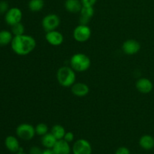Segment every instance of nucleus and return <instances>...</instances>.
Masks as SVG:
<instances>
[{
    "mask_svg": "<svg viewBox=\"0 0 154 154\" xmlns=\"http://www.w3.org/2000/svg\"><path fill=\"white\" fill-rule=\"evenodd\" d=\"M72 152L74 154H91V144L87 140L79 139L74 143Z\"/></svg>",
    "mask_w": 154,
    "mask_h": 154,
    "instance_id": "obj_8",
    "label": "nucleus"
},
{
    "mask_svg": "<svg viewBox=\"0 0 154 154\" xmlns=\"http://www.w3.org/2000/svg\"><path fill=\"white\" fill-rule=\"evenodd\" d=\"M15 154H26V153H23V151H19V152H17V153H16Z\"/></svg>",
    "mask_w": 154,
    "mask_h": 154,
    "instance_id": "obj_30",
    "label": "nucleus"
},
{
    "mask_svg": "<svg viewBox=\"0 0 154 154\" xmlns=\"http://www.w3.org/2000/svg\"><path fill=\"white\" fill-rule=\"evenodd\" d=\"M122 50L126 55H135L141 50V45L135 39H128L123 42Z\"/></svg>",
    "mask_w": 154,
    "mask_h": 154,
    "instance_id": "obj_9",
    "label": "nucleus"
},
{
    "mask_svg": "<svg viewBox=\"0 0 154 154\" xmlns=\"http://www.w3.org/2000/svg\"><path fill=\"white\" fill-rule=\"evenodd\" d=\"M91 29L88 25L79 24L73 31V37L76 42L84 43L87 42L91 37Z\"/></svg>",
    "mask_w": 154,
    "mask_h": 154,
    "instance_id": "obj_5",
    "label": "nucleus"
},
{
    "mask_svg": "<svg viewBox=\"0 0 154 154\" xmlns=\"http://www.w3.org/2000/svg\"><path fill=\"white\" fill-rule=\"evenodd\" d=\"M11 47L14 54L18 56H26L31 54L36 47V41L29 35L14 36Z\"/></svg>",
    "mask_w": 154,
    "mask_h": 154,
    "instance_id": "obj_1",
    "label": "nucleus"
},
{
    "mask_svg": "<svg viewBox=\"0 0 154 154\" xmlns=\"http://www.w3.org/2000/svg\"><path fill=\"white\" fill-rule=\"evenodd\" d=\"M135 87L139 93L148 94L153 90V84L148 78H141L135 83Z\"/></svg>",
    "mask_w": 154,
    "mask_h": 154,
    "instance_id": "obj_11",
    "label": "nucleus"
},
{
    "mask_svg": "<svg viewBox=\"0 0 154 154\" xmlns=\"http://www.w3.org/2000/svg\"><path fill=\"white\" fill-rule=\"evenodd\" d=\"M16 134L18 138L24 141H29L35 135V128L29 123H21L17 127Z\"/></svg>",
    "mask_w": 154,
    "mask_h": 154,
    "instance_id": "obj_4",
    "label": "nucleus"
},
{
    "mask_svg": "<svg viewBox=\"0 0 154 154\" xmlns=\"http://www.w3.org/2000/svg\"><path fill=\"white\" fill-rule=\"evenodd\" d=\"M43 154H55L53 151L52 149H46L45 150H44Z\"/></svg>",
    "mask_w": 154,
    "mask_h": 154,
    "instance_id": "obj_29",
    "label": "nucleus"
},
{
    "mask_svg": "<svg viewBox=\"0 0 154 154\" xmlns=\"http://www.w3.org/2000/svg\"><path fill=\"white\" fill-rule=\"evenodd\" d=\"M65 8L68 12L72 14L80 13L83 7V4L81 0H66Z\"/></svg>",
    "mask_w": 154,
    "mask_h": 154,
    "instance_id": "obj_15",
    "label": "nucleus"
},
{
    "mask_svg": "<svg viewBox=\"0 0 154 154\" xmlns=\"http://www.w3.org/2000/svg\"><path fill=\"white\" fill-rule=\"evenodd\" d=\"M71 91L77 97H84L90 93V87L85 83L75 82L71 87Z\"/></svg>",
    "mask_w": 154,
    "mask_h": 154,
    "instance_id": "obj_12",
    "label": "nucleus"
},
{
    "mask_svg": "<svg viewBox=\"0 0 154 154\" xmlns=\"http://www.w3.org/2000/svg\"><path fill=\"white\" fill-rule=\"evenodd\" d=\"M11 33L13 34L14 36L20 35H23L25 32V27H24L23 24L22 23H18L14 24L11 26Z\"/></svg>",
    "mask_w": 154,
    "mask_h": 154,
    "instance_id": "obj_22",
    "label": "nucleus"
},
{
    "mask_svg": "<svg viewBox=\"0 0 154 154\" xmlns=\"http://www.w3.org/2000/svg\"><path fill=\"white\" fill-rule=\"evenodd\" d=\"M51 132L57 140H60L63 139L66 133V131L63 126L60 124H56L51 128Z\"/></svg>",
    "mask_w": 154,
    "mask_h": 154,
    "instance_id": "obj_20",
    "label": "nucleus"
},
{
    "mask_svg": "<svg viewBox=\"0 0 154 154\" xmlns=\"http://www.w3.org/2000/svg\"><path fill=\"white\" fill-rule=\"evenodd\" d=\"M57 141V138L54 137L51 132H48L45 135L42 136V145L47 149H52Z\"/></svg>",
    "mask_w": 154,
    "mask_h": 154,
    "instance_id": "obj_18",
    "label": "nucleus"
},
{
    "mask_svg": "<svg viewBox=\"0 0 154 154\" xmlns=\"http://www.w3.org/2000/svg\"><path fill=\"white\" fill-rule=\"evenodd\" d=\"M91 60L83 53H77L70 59V66L76 72H84L90 69Z\"/></svg>",
    "mask_w": 154,
    "mask_h": 154,
    "instance_id": "obj_3",
    "label": "nucleus"
},
{
    "mask_svg": "<svg viewBox=\"0 0 154 154\" xmlns=\"http://www.w3.org/2000/svg\"><path fill=\"white\" fill-rule=\"evenodd\" d=\"M71 66H62L57 70V79L64 87H71L76 82V73Z\"/></svg>",
    "mask_w": 154,
    "mask_h": 154,
    "instance_id": "obj_2",
    "label": "nucleus"
},
{
    "mask_svg": "<svg viewBox=\"0 0 154 154\" xmlns=\"http://www.w3.org/2000/svg\"><path fill=\"white\" fill-rule=\"evenodd\" d=\"M9 9V4L8 2L0 1V14H5L6 12L8 11Z\"/></svg>",
    "mask_w": 154,
    "mask_h": 154,
    "instance_id": "obj_24",
    "label": "nucleus"
},
{
    "mask_svg": "<svg viewBox=\"0 0 154 154\" xmlns=\"http://www.w3.org/2000/svg\"><path fill=\"white\" fill-rule=\"evenodd\" d=\"M47 42L53 46H60L64 42V36L60 32L57 30L47 32L45 35Z\"/></svg>",
    "mask_w": 154,
    "mask_h": 154,
    "instance_id": "obj_10",
    "label": "nucleus"
},
{
    "mask_svg": "<svg viewBox=\"0 0 154 154\" xmlns=\"http://www.w3.org/2000/svg\"><path fill=\"white\" fill-rule=\"evenodd\" d=\"M74 138H75V135H74L73 132H66V135H65L63 139H64L65 141H67V142L70 143V142H72V141H74Z\"/></svg>",
    "mask_w": 154,
    "mask_h": 154,
    "instance_id": "obj_25",
    "label": "nucleus"
},
{
    "mask_svg": "<svg viewBox=\"0 0 154 154\" xmlns=\"http://www.w3.org/2000/svg\"><path fill=\"white\" fill-rule=\"evenodd\" d=\"M115 154H130V151L127 147H120L116 150Z\"/></svg>",
    "mask_w": 154,
    "mask_h": 154,
    "instance_id": "obj_27",
    "label": "nucleus"
},
{
    "mask_svg": "<svg viewBox=\"0 0 154 154\" xmlns=\"http://www.w3.org/2000/svg\"><path fill=\"white\" fill-rule=\"evenodd\" d=\"M139 145L146 150H151L154 147V138L150 135H144L139 140Z\"/></svg>",
    "mask_w": 154,
    "mask_h": 154,
    "instance_id": "obj_17",
    "label": "nucleus"
},
{
    "mask_svg": "<svg viewBox=\"0 0 154 154\" xmlns=\"http://www.w3.org/2000/svg\"><path fill=\"white\" fill-rule=\"evenodd\" d=\"M45 6L44 0H30L29 2V9L32 12H39L43 9Z\"/></svg>",
    "mask_w": 154,
    "mask_h": 154,
    "instance_id": "obj_21",
    "label": "nucleus"
},
{
    "mask_svg": "<svg viewBox=\"0 0 154 154\" xmlns=\"http://www.w3.org/2000/svg\"><path fill=\"white\" fill-rule=\"evenodd\" d=\"M60 18L56 14H49L44 17L42 21V25L45 32L57 30L60 25Z\"/></svg>",
    "mask_w": 154,
    "mask_h": 154,
    "instance_id": "obj_6",
    "label": "nucleus"
},
{
    "mask_svg": "<svg viewBox=\"0 0 154 154\" xmlns=\"http://www.w3.org/2000/svg\"><path fill=\"white\" fill-rule=\"evenodd\" d=\"M81 1L82 2L83 5L93 6V7H94L97 0H81Z\"/></svg>",
    "mask_w": 154,
    "mask_h": 154,
    "instance_id": "obj_28",
    "label": "nucleus"
},
{
    "mask_svg": "<svg viewBox=\"0 0 154 154\" xmlns=\"http://www.w3.org/2000/svg\"><path fill=\"white\" fill-rule=\"evenodd\" d=\"M22 19L23 12L19 8H11L5 14V21L10 26H12L18 23H20Z\"/></svg>",
    "mask_w": 154,
    "mask_h": 154,
    "instance_id": "obj_7",
    "label": "nucleus"
},
{
    "mask_svg": "<svg viewBox=\"0 0 154 154\" xmlns=\"http://www.w3.org/2000/svg\"><path fill=\"white\" fill-rule=\"evenodd\" d=\"M94 8L93 6L83 5L81 11H80V24L88 25L89 22L94 15Z\"/></svg>",
    "mask_w": 154,
    "mask_h": 154,
    "instance_id": "obj_13",
    "label": "nucleus"
},
{
    "mask_svg": "<svg viewBox=\"0 0 154 154\" xmlns=\"http://www.w3.org/2000/svg\"><path fill=\"white\" fill-rule=\"evenodd\" d=\"M52 150L55 154H70L71 153L69 143L64 139L57 140Z\"/></svg>",
    "mask_w": 154,
    "mask_h": 154,
    "instance_id": "obj_14",
    "label": "nucleus"
},
{
    "mask_svg": "<svg viewBox=\"0 0 154 154\" xmlns=\"http://www.w3.org/2000/svg\"><path fill=\"white\" fill-rule=\"evenodd\" d=\"M14 35L11 32L8 30H1L0 31V47H5L11 45Z\"/></svg>",
    "mask_w": 154,
    "mask_h": 154,
    "instance_id": "obj_19",
    "label": "nucleus"
},
{
    "mask_svg": "<svg viewBox=\"0 0 154 154\" xmlns=\"http://www.w3.org/2000/svg\"><path fill=\"white\" fill-rule=\"evenodd\" d=\"M35 128V133L40 136H43L48 132V125L44 123H38Z\"/></svg>",
    "mask_w": 154,
    "mask_h": 154,
    "instance_id": "obj_23",
    "label": "nucleus"
},
{
    "mask_svg": "<svg viewBox=\"0 0 154 154\" xmlns=\"http://www.w3.org/2000/svg\"><path fill=\"white\" fill-rule=\"evenodd\" d=\"M43 152L44 150L37 146H33L29 150V154H43Z\"/></svg>",
    "mask_w": 154,
    "mask_h": 154,
    "instance_id": "obj_26",
    "label": "nucleus"
},
{
    "mask_svg": "<svg viewBox=\"0 0 154 154\" xmlns=\"http://www.w3.org/2000/svg\"><path fill=\"white\" fill-rule=\"evenodd\" d=\"M5 145L9 151L14 153H17L20 148L17 138L13 135H8L6 137L5 140Z\"/></svg>",
    "mask_w": 154,
    "mask_h": 154,
    "instance_id": "obj_16",
    "label": "nucleus"
}]
</instances>
